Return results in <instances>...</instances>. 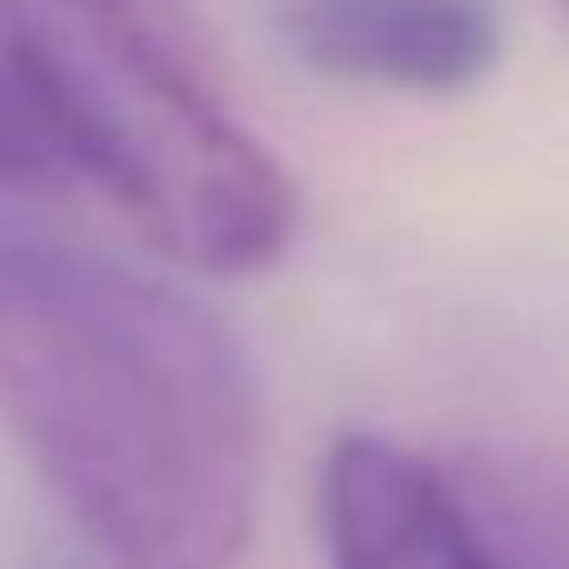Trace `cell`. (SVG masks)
<instances>
[{"mask_svg":"<svg viewBox=\"0 0 569 569\" xmlns=\"http://www.w3.org/2000/svg\"><path fill=\"white\" fill-rule=\"evenodd\" d=\"M0 422L101 569H234L261 502V389L214 309L0 214Z\"/></svg>","mask_w":569,"mask_h":569,"instance_id":"cell-1","label":"cell"},{"mask_svg":"<svg viewBox=\"0 0 569 569\" xmlns=\"http://www.w3.org/2000/svg\"><path fill=\"white\" fill-rule=\"evenodd\" d=\"M0 61L61 168L194 274L296 241V181L234 114L194 0H0Z\"/></svg>","mask_w":569,"mask_h":569,"instance_id":"cell-2","label":"cell"},{"mask_svg":"<svg viewBox=\"0 0 569 569\" xmlns=\"http://www.w3.org/2000/svg\"><path fill=\"white\" fill-rule=\"evenodd\" d=\"M329 569H516L469 482L389 436H342L322 456Z\"/></svg>","mask_w":569,"mask_h":569,"instance_id":"cell-3","label":"cell"},{"mask_svg":"<svg viewBox=\"0 0 569 569\" xmlns=\"http://www.w3.org/2000/svg\"><path fill=\"white\" fill-rule=\"evenodd\" d=\"M274 34L329 81L462 94L502 61L496 0H274Z\"/></svg>","mask_w":569,"mask_h":569,"instance_id":"cell-4","label":"cell"},{"mask_svg":"<svg viewBox=\"0 0 569 569\" xmlns=\"http://www.w3.org/2000/svg\"><path fill=\"white\" fill-rule=\"evenodd\" d=\"M456 476L469 482L482 522L496 529L516 569H569V476L562 469L469 456L456 462Z\"/></svg>","mask_w":569,"mask_h":569,"instance_id":"cell-5","label":"cell"},{"mask_svg":"<svg viewBox=\"0 0 569 569\" xmlns=\"http://www.w3.org/2000/svg\"><path fill=\"white\" fill-rule=\"evenodd\" d=\"M61 174V154L48 148L41 121L28 114L8 61H0V188H48Z\"/></svg>","mask_w":569,"mask_h":569,"instance_id":"cell-6","label":"cell"},{"mask_svg":"<svg viewBox=\"0 0 569 569\" xmlns=\"http://www.w3.org/2000/svg\"><path fill=\"white\" fill-rule=\"evenodd\" d=\"M41 569H81V562H41Z\"/></svg>","mask_w":569,"mask_h":569,"instance_id":"cell-7","label":"cell"}]
</instances>
